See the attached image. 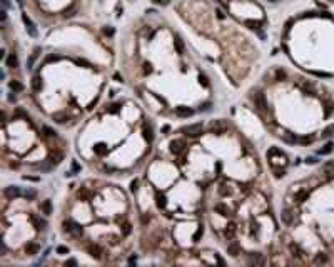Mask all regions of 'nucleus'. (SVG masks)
Returning a JSON list of instances; mask_svg holds the SVG:
<instances>
[{
  "label": "nucleus",
  "instance_id": "obj_12",
  "mask_svg": "<svg viewBox=\"0 0 334 267\" xmlns=\"http://www.w3.org/2000/svg\"><path fill=\"white\" fill-rule=\"evenodd\" d=\"M281 219H282V222H284V224L291 225L292 222H294V214L286 209V211H282V214H281Z\"/></svg>",
  "mask_w": 334,
  "mask_h": 267
},
{
  "label": "nucleus",
  "instance_id": "obj_37",
  "mask_svg": "<svg viewBox=\"0 0 334 267\" xmlns=\"http://www.w3.org/2000/svg\"><path fill=\"white\" fill-rule=\"evenodd\" d=\"M122 234H124V236H129V234H130V224L125 222V224L122 225Z\"/></svg>",
  "mask_w": 334,
  "mask_h": 267
},
{
  "label": "nucleus",
  "instance_id": "obj_24",
  "mask_svg": "<svg viewBox=\"0 0 334 267\" xmlns=\"http://www.w3.org/2000/svg\"><path fill=\"white\" fill-rule=\"evenodd\" d=\"M155 204H157L159 209H166V205H167L166 197H164L162 194H157V195H155Z\"/></svg>",
  "mask_w": 334,
  "mask_h": 267
},
{
  "label": "nucleus",
  "instance_id": "obj_21",
  "mask_svg": "<svg viewBox=\"0 0 334 267\" xmlns=\"http://www.w3.org/2000/svg\"><path fill=\"white\" fill-rule=\"evenodd\" d=\"M262 257H261V254L259 252H254V254H251L249 256V264H262Z\"/></svg>",
  "mask_w": 334,
  "mask_h": 267
},
{
  "label": "nucleus",
  "instance_id": "obj_36",
  "mask_svg": "<svg viewBox=\"0 0 334 267\" xmlns=\"http://www.w3.org/2000/svg\"><path fill=\"white\" fill-rule=\"evenodd\" d=\"M202 232H204V231H202V225H201V227H199V229H197V231H196V234H194V240H196V242L199 240L201 237H202Z\"/></svg>",
  "mask_w": 334,
  "mask_h": 267
},
{
  "label": "nucleus",
  "instance_id": "obj_26",
  "mask_svg": "<svg viewBox=\"0 0 334 267\" xmlns=\"http://www.w3.org/2000/svg\"><path fill=\"white\" fill-rule=\"evenodd\" d=\"M42 132H44V135H45V137H55V134H57L55 130H53V129H50L49 125H44V127H42Z\"/></svg>",
  "mask_w": 334,
  "mask_h": 267
},
{
  "label": "nucleus",
  "instance_id": "obj_2",
  "mask_svg": "<svg viewBox=\"0 0 334 267\" xmlns=\"http://www.w3.org/2000/svg\"><path fill=\"white\" fill-rule=\"evenodd\" d=\"M182 132L187 135V137H199V135L204 132V129L201 124H191V125H185L182 129Z\"/></svg>",
  "mask_w": 334,
  "mask_h": 267
},
{
  "label": "nucleus",
  "instance_id": "obj_7",
  "mask_svg": "<svg viewBox=\"0 0 334 267\" xmlns=\"http://www.w3.org/2000/svg\"><path fill=\"white\" fill-rule=\"evenodd\" d=\"M22 20H23V23H25V27H27V32H28V34H30L32 37H37V28H35V25H34V22H32V20L28 19L25 14L22 15Z\"/></svg>",
  "mask_w": 334,
  "mask_h": 267
},
{
  "label": "nucleus",
  "instance_id": "obj_15",
  "mask_svg": "<svg viewBox=\"0 0 334 267\" xmlns=\"http://www.w3.org/2000/svg\"><path fill=\"white\" fill-rule=\"evenodd\" d=\"M40 211H42L45 215L52 214V202H50V200H44V202L40 204Z\"/></svg>",
  "mask_w": 334,
  "mask_h": 267
},
{
  "label": "nucleus",
  "instance_id": "obj_45",
  "mask_svg": "<svg viewBox=\"0 0 334 267\" xmlns=\"http://www.w3.org/2000/svg\"><path fill=\"white\" fill-rule=\"evenodd\" d=\"M209 107H211V104L209 102H205V104H202L199 107V110H202V112H205V110H209Z\"/></svg>",
  "mask_w": 334,
  "mask_h": 267
},
{
  "label": "nucleus",
  "instance_id": "obj_23",
  "mask_svg": "<svg viewBox=\"0 0 334 267\" xmlns=\"http://www.w3.org/2000/svg\"><path fill=\"white\" fill-rule=\"evenodd\" d=\"M216 211L219 212L221 215H224V217L230 215V211L227 209V205H224V204H217V205H216Z\"/></svg>",
  "mask_w": 334,
  "mask_h": 267
},
{
  "label": "nucleus",
  "instance_id": "obj_52",
  "mask_svg": "<svg viewBox=\"0 0 334 267\" xmlns=\"http://www.w3.org/2000/svg\"><path fill=\"white\" fill-rule=\"evenodd\" d=\"M146 222H149V215H142V224H146Z\"/></svg>",
  "mask_w": 334,
  "mask_h": 267
},
{
  "label": "nucleus",
  "instance_id": "obj_6",
  "mask_svg": "<svg viewBox=\"0 0 334 267\" xmlns=\"http://www.w3.org/2000/svg\"><path fill=\"white\" fill-rule=\"evenodd\" d=\"M227 254L230 257H237L239 254H241V245H239L236 240H230L227 244Z\"/></svg>",
  "mask_w": 334,
  "mask_h": 267
},
{
  "label": "nucleus",
  "instance_id": "obj_40",
  "mask_svg": "<svg viewBox=\"0 0 334 267\" xmlns=\"http://www.w3.org/2000/svg\"><path fill=\"white\" fill-rule=\"evenodd\" d=\"M314 139L312 137H301V139H298V142H301V144H311Z\"/></svg>",
  "mask_w": 334,
  "mask_h": 267
},
{
  "label": "nucleus",
  "instance_id": "obj_14",
  "mask_svg": "<svg viewBox=\"0 0 334 267\" xmlns=\"http://www.w3.org/2000/svg\"><path fill=\"white\" fill-rule=\"evenodd\" d=\"M142 134H144V139H146V140L149 142V144H152V140H154V134H152L150 125H146V127H144Z\"/></svg>",
  "mask_w": 334,
  "mask_h": 267
},
{
  "label": "nucleus",
  "instance_id": "obj_46",
  "mask_svg": "<svg viewBox=\"0 0 334 267\" xmlns=\"http://www.w3.org/2000/svg\"><path fill=\"white\" fill-rule=\"evenodd\" d=\"M144 72H146V73H150V72H152L150 64H146V65H144Z\"/></svg>",
  "mask_w": 334,
  "mask_h": 267
},
{
  "label": "nucleus",
  "instance_id": "obj_41",
  "mask_svg": "<svg viewBox=\"0 0 334 267\" xmlns=\"http://www.w3.org/2000/svg\"><path fill=\"white\" fill-rule=\"evenodd\" d=\"M137 186H139V180H137V179L132 180V182H130V192H135V190H137Z\"/></svg>",
  "mask_w": 334,
  "mask_h": 267
},
{
  "label": "nucleus",
  "instance_id": "obj_42",
  "mask_svg": "<svg viewBox=\"0 0 334 267\" xmlns=\"http://www.w3.org/2000/svg\"><path fill=\"white\" fill-rule=\"evenodd\" d=\"M316 262H317V264H319V262L326 264V262H328V259H326V256H323V254H321V256H317V257H316Z\"/></svg>",
  "mask_w": 334,
  "mask_h": 267
},
{
  "label": "nucleus",
  "instance_id": "obj_1",
  "mask_svg": "<svg viewBox=\"0 0 334 267\" xmlns=\"http://www.w3.org/2000/svg\"><path fill=\"white\" fill-rule=\"evenodd\" d=\"M64 231L72 234V236L75 237H80L82 234H84V229H82V225H79L77 222H72V220H65L64 222Z\"/></svg>",
  "mask_w": 334,
  "mask_h": 267
},
{
  "label": "nucleus",
  "instance_id": "obj_10",
  "mask_svg": "<svg viewBox=\"0 0 334 267\" xmlns=\"http://www.w3.org/2000/svg\"><path fill=\"white\" fill-rule=\"evenodd\" d=\"M20 194H22V192H20V189L17 186H10V187L5 189V195L9 197V199H15V197H19Z\"/></svg>",
  "mask_w": 334,
  "mask_h": 267
},
{
  "label": "nucleus",
  "instance_id": "obj_50",
  "mask_svg": "<svg viewBox=\"0 0 334 267\" xmlns=\"http://www.w3.org/2000/svg\"><path fill=\"white\" fill-rule=\"evenodd\" d=\"M216 14H217V19H221V20H222V19H224V17H226V15H224V14H222V10H217V12H216Z\"/></svg>",
  "mask_w": 334,
  "mask_h": 267
},
{
  "label": "nucleus",
  "instance_id": "obj_5",
  "mask_svg": "<svg viewBox=\"0 0 334 267\" xmlns=\"http://www.w3.org/2000/svg\"><path fill=\"white\" fill-rule=\"evenodd\" d=\"M87 252H89V256H90V257H94V259H100V257H102V254H104V250H102L100 245H97V244H90L89 247H87Z\"/></svg>",
  "mask_w": 334,
  "mask_h": 267
},
{
  "label": "nucleus",
  "instance_id": "obj_27",
  "mask_svg": "<svg viewBox=\"0 0 334 267\" xmlns=\"http://www.w3.org/2000/svg\"><path fill=\"white\" fill-rule=\"evenodd\" d=\"M9 87L14 90V92H20V90H22L23 87H22V84H20V82H17V80H12L10 84H9Z\"/></svg>",
  "mask_w": 334,
  "mask_h": 267
},
{
  "label": "nucleus",
  "instance_id": "obj_44",
  "mask_svg": "<svg viewBox=\"0 0 334 267\" xmlns=\"http://www.w3.org/2000/svg\"><path fill=\"white\" fill-rule=\"evenodd\" d=\"M77 64H80V65H85L87 69H90V67H92V65H90V64L87 62V60H84V59H79V60H77Z\"/></svg>",
  "mask_w": 334,
  "mask_h": 267
},
{
  "label": "nucleus",
  "instance_id": "obj_3",
  "mask_svg": "<svg viewBox=\"0 0 334 267\" xmlns=\"http://www.w3.org/2000/svg\"><path fill=\"white\" fill-rule=\"evenodd\" d=\"M209 129H211V132L212 134H216V135H222L226 132V130L229 129V125L226 124L224 120H212L211 122V125H209Z\"/></svg>",
  "mask_w": 334,
  "mask_h": 267
},
{
  "label": "nucleus",
  "instance_id": "obj_19",
  "mask_svg": "<svg viewBox=\"0 0 334 267\" xmlns=\"http://www.w3.org/2000/svg\"><path fill=\"white\" fill-rule=\"evenodd\" d=\"M17 65H19V59H17V55H15V53H10L9 59H7V67L15 69Z\"/></svg>",
  "mask_w": 334,
  "mask_h": 267
},
{
  "label": "nucleus",
  "instance_id": "obj_9",
  "mask_svg": "<svg viewBox=\"0 0 334 267\" xmlns=\"http://www.w3.org/2000/svg\"><path fill=\"white\" fill-rule=\"evenodd\" d=\"M194 114V110L192 109H189V107H175V115H179V117H191Z\"/></svg>",
  "mask_w": 334,
  "mask_h": 267
},
{
  "label": "nucleus",
  "instance_id": "obj_38",
  "mask_svg": "<svg viewBox=\"0 0 334 267\" xmlns=\"http://www.w3.org/2000/svg\"><path fill=\"white\" fill-rule=\"evenodd\" d=\"M284 175H286V172H284V169H281V170H279V169H276V170H274V177H276V179H281V177H284Z\"/></svg>",
  "mask_w": 334,
  "mask_h": 267
},
{
  "label": "nucleus",
  "instance_id": "obj_28",
  "mask_svg": "<svg viewBox=\"0 0 334 267\" xmlns=\"http://www.w3.org/2000/svg\"><path fill=\"white\" fill-rule=\"evenodd\" d=\"M307 197H309V192L307 190H302V192H299V194L296 195V200L301 204V202H304V200H307Z\"/></svg>",
  "mask_w": 334,
  "mask_h": 267
},
{
  "label": "nucleus",
  "instance_id": "obj_33",
  "mask_svg": "<svg viewBox=\"0 0 334 267\" xmlns=\"http://www.w3.org/2000/svg\"><path fill=\"white\" fill-rule=\"evenodd\" d=\"M120 107H122L120 104H112V105H110V109H109V112L110 114H117L119 110H120Z\"/></svg>",
  "mask_w": 334,
  "mask_h": 267
},
{
  "label": "nucleus",
  "instance_id": "obj_20",
  "mask_svg": "<svg viewBox=\"0 0 334 267\" xmlns=\"http://www.w3.org/2000/svg\"><path fill=\"white\" fill-rule=\"evenodd\" d=\"M25 252L28 254V256H35V254L39 252V245L34 244V242H30V244L25 245Z\"/></svg>",
  "mask_w": 334,
  "mask_h": 267
},
{
  "label": "nucleus",
  "instance_id": "obj_8",
  "mask_svg": "<svg viewBox=\"0 0 334 267\" xmlns=\"http://www.w3.org/2000/svg\"><path fill=\"white\" fill-rule=\"evenodd\" d=\"M184 147L185 145H184L182 140H172L171 142V152H172V154H175V155H179L180 152L184 150Z\"/></svg>",
  "mask_w": 334,
  "mask_h": 267
},
{
  "label": "nucleus",
  "instance_id": "obj_30",
  "mask_svg": "<svg viewBox=\"0 0 334 267\" xmlns=\"http://www.w3.org/2000/svg\"><path fill=\"white\" fill-rule=\"evenodd\" d=\"M90 192L89 190H85V189H82V190H79V199H82V200H89L90 199Z\"/></svg>",
  "mask_w": 334,
  "mask_h": 267
},
{
  "label": "nucleus",
  "instance_id": "obj_31",
  "mask_svg": "<svg viewBox=\"0 0 334 267\" xmlns=\"http://www.w3.org/2000/svg\"><path fill=\"white\" fill-rule=\"evenodd\" d=\"M331 135H334V125L326 127L324 132H323V137H324V139H326V137H331Z\"/></svg>",
  "mask_w": 334,
  "mask_h": 267
},
{
  "label": "nucleus",
  "instance_id": "obj_13",
  "mask_svg": "<svg viewBox=\"0 0 334 267\" xmlns=\"http://www.w3.org/2000/svg\"><path fill=\"white\" fill-rule=\"evenodd\" d=\"M44 87V82H42V77L40 75H35L34 79H32V89L35 90V92H40Z\"/></svg>",
  "mask_w": 334,
  "mask_h": 267
},
{
  "label": "nucleus",
  "instance_id": "obj_39",
  "mask_svg": "<svg viewBox=\"0 0 334 267\" xmlns=\"http://www.w3.org/2000/svg\"><path fill=\"white\" fill-rule=\"evenodd\" d=\"M57 254H69V247H65V245H59V247H57Z\"/></svg>",
  "mask_w": 334,
  "mask_h": 267
},
{
  "label": "nucleus",
  "instance_id": "obj_25",
  "mask_svg": "<svg viewBox=\"0 0 334 267\" xmlns=\"http://www.w3.org/2000/svg\"><path fill=\"white\" fill-rule=\"evenodd\" d=\"M332 147H334V145H332L331 142L326 144L323 149H319V155H328V154H331V152H332Z\"/></svg>",
  "mask_w": 334,
  "mask_h": 267
},
{
  "label": "nucleus",
  "instance_id": "obj_17",
  "mask_svg": "<svg viewBox=\"0 0 334 267\" xmlns=\"http://www.w3.org/2000/svg\"><path fill=\"white\" fill-rule=\"evenodd\" d=\"M246 25L251 28V30H256L259 35H262V30H261V23L259 22H252V20H247L246 22Z\"/></svg>",
  "mask_w": 334,
  "mask_h": 267
},
{
  "label": "nucleus",
  "instance_id": "obj_4",
  "mask_svg": "<svg viewBox=\"0 0 334 267\" xmlns=\"http://www.w3.org/2000/svg\"><path fill=\"white\" fill-rule=\"evenodd\" d=\"M251 98H252L254 105L257 107L259 110H266L267 109V102H266V97H264L262 92H254L252 95H251Z\"/></svg>",
  "mask_w": 334,
  "mask_h": 267
},
{
  "label": "nucleus",
  "instance_id": "obj_11",
  "mask_svg": "<svg viewBox=\"0 0 334 267\" xmlns=\"http://www.w3.org/2000/svg\"><path fill=\"white\" fill-rule=\"evenodd\" d=\"M236 231H237V225L234 224V222H229L227 225H226L224 234H226V237H227V239H234V236H236Z\"/></svg>",
  "mask_w": 334,
  "mask_h": 267
},
{
  "label": "nucleus",
  "instance_id": "obj_29",
  "mask_svg": "<svg viewBox=\"0 0 334 267\" xmlns=\"http://www.w3.org/2000/svg\"><path fill=\"white\" fill-rule=\"evenodd\" d=\"M219 194L222 195V197H226V195H230V189L226 186V184H221L219 186Z\"/></svg>",
  "mask_w": 334,
  "mask_h": 267
},
{
  "label": "nucleus",
  "instance_id": "obj_51",
  "mask_svg": "<svg viewBox=\"0 0 334 267\" xmlns=\"http://www.w3.org/2000/svg\"><path fill=\"white\" fill-rule=\"evenodd\" d=\"M154 2H155V3H162V5H166L169 0H154Z\"/></svg>",
  "mask_w": 334,
  "mask_h": 267
},
{
  "label": "nucleus",
  "instance_id": "obj_34",
  "mask_svg": "<svg viewBox=\"0 0 334 267\" xmlns=\"http://www.w3.org/2000/svg\"><path fill=\"white\" fill-rule=\"evenodd\" d=\"M199 82L204 85V87H209V80H207V77H205L204 73H201V75H199Z\"/></svg>",
  "mask_w": 334,
  "mask_h": 267
},
{
  "label": "nucleus",
  "instance_id": "obj_35",
  "mask_svg": "<svg viewBox=\"0 0 334 267\" xmlns=\"http://www.w3.org/2000/svg\"><path fill=\"white\" fill-rule=\"evenodd\" d=\"M23 197H25V199H28V200L35 199V190H27V192H23Z\"/></svg>",
  "mask_w": 334,
  "mask_h": 267
},
{
  "label": "nucleus",
  "instance_id": "obj_47",
  "mask_svg": "<svg viewBox=\"0 0 334 267\" xmlns=\"http://www.w3.org/2000/svg\"><path fill=\"white\" fill-rule=\"evenodd\" d=\"M331 110H332V105H331V104H326V115H329V114H331Z\"/></svg>",
  "mask_w": 334,
  "mask_h": 267
},
{
  "label": "nucleus",
  "instance_id": "obj_43",
  "mask_svg": "<svg viewBox=\"0 0 334 267\" xmlns=\"http://www.w3.org/2000/svg\"><path fill=\"white\" fill-rule=\"evenodd\" d=\"M104 34L109 35V37H112V35H114V28H112V27H105V28H104Z\"/></svg>",
  "mask_w": 334,
  "mask_h": 267
},
{
  "label": "nucleus",
  "instance_id": "obj_22",
  "mask_svg": "<svg viewBox=\"0 0 334 267\" xmlns=\"http://www.w3.org/2000/svg\"><path fill=\"white\" fill-rule=\"evenodd\" d=\"M52 119H53L55 122H59V124H65V122L69 120V117L65 115V114H62V112H57V114H53V115H52Z\"/></svg>",
  "mask_w": 334,
  "mask_h": 267
},
{
  "label": "nucleus",
  "instance_id": "obj_18",
  "mask_svg": "<svg viewBox=\"0 0 334 267\" xmlns=\"http://www.w3.org/2000/svg\"><path fill=\"white\" fill-rule=\"evenodd\" d=\"M94 152H95L97 155H105L107 154V145L105 144H95V145H94Z\"/></svg>",
  "mask_w": 334,
  "mask_h": 267
},
{
  "label": "nucleus",
  "instance_id": "obj_48",
  "mask_svg": "<svg viewBox=\"0 0 334 267\" xmlns=\"http://www.w3.org/2000/svg\"><path fill=\"white\" fill-rule=\"evenodd\" d=\"M52 60H59V55H49L47 57V62H52Z\"/></svg>",
  "mask_w": 334,
  "mask_h": 267
},
{
  "label": "nucleus",
  "instance_id": "obj_32",
  "mask_svg": "<svg viewBox=\"0 0 334 267\" xmlns=\"http://www.w3.org/2000/svg\"><path fill=\"white\" fill-rule=\"evenodd\" d=\"M276 79H277V80H284V79H286V72L281 70V69H277V70H276Z\"/></svg>",
  "mask_w": 334,
  "mask_h": 267
},
{
  "label": "nucleus",
  "instance_id": "obj_49",
  "mask_svg": "<svg viewBox=\"0 0 334 267\" xmlns=\"http://www.w3.org/2000/svg\"><path fill=\"white\" fill-rule=\"evenodd\" d=\"M65 265H77V261H74V259H70V261L65 262Z\"/></svg>",
  "mask_w": 334,
  "mask_h": 267
},
{
  "label": "nucleus",
  "instance_id": "obj_16",
  "mask_svg": "<svg viewBox=\"0 0 334 267\" xmlns=\"http://www.w3.org/2000/svg\"><path fill=\"white\" fill-rule=\"evenodd\" d=\"M174 47H175V50H177L179 55H182V53H184V42H182L180 37H175V39H174Z\"/></svg>",
  "mask_w": 334,
  "mask_h": 267
}]
</instances>
